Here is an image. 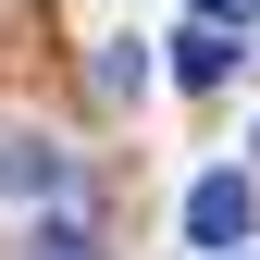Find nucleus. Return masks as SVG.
Wrapping results in <instances>:
<instances>
[{"instance_id":"7ed1b4c3","label":"nucleus","mask_w":260,"mask_h":260,"mask_svg":"<svg viewBox=\"0 0 260 260\" xmlns=\"http://www.w3.org/2000/svg\"><path fill=\"white\" fill-rule=\"evenodd\" d=\"M0 186H62V149H38V137H13V149H0Z\"/></svg>"},{"instance_id":"20e7f679","label":"nucleus","mask_w":260,"mask_h":260,"mask_svg":"<svg viewBox=\"0 0 260 260\" xmlns=\"http://www.w3.org/2000/svg\"><path fill=\"white\" fill-rule=\"evenodd\" d=\"M25 260H100V248H87V223H50V236L25 248Z\"/></svg>"},{"instance_id":"39448f33","label":"nucleus","mask_w":260,"mask_h":260,"mask_svg":"<svg viewBox=\"0 0 260 260\" xmlns=\"http://www.w3.org/2000/svg\"><path fill=\"white\" fill-rule=\"evenodd\" d=\"M199 13H211V25H260V0H199Z\"/></svg>"},{"instance_id":"f257e3e1","label":"nucleus","mask_w":260,"mask_h":260,"mask_svg":"<svg viewBox=\"0 0 260 260\" xmlns=\"http://www.w3.org/2000/svg\"><path fill=\"white\" fill-rule=\"evenodd\" d=\"M248 223H260V186H248V174H199V186H186V236H199V248L236 260Z\"/></svg>"},{"instance_id":"f03ea898","label":"nucleus","mask_w":260,"mask_h":260,"mask_svg":"<svg viewBox=\"0 0 260 260\" xmlns=\"http://www.w3.org/2000/svg\"><path fill=\"white\" fill-rule=\"evenodd\" d=\"M174 75H186V87H223V75H236V38H186Z\"/></svg>"}]
</instances>
